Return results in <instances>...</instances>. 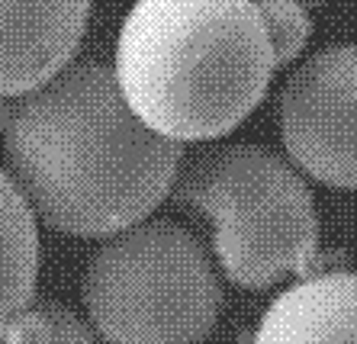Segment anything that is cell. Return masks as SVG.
<instances>
[{"instance_id": "obj_12", "label": "cell", "mask_w": 357, "mask_h": 344, "mask_svg": "<svg viewBox=\"0 0 357 344\" xmlns=\"http://www.w3.org/2000/svg\"><path fill=\"white\" fill-rule=\"evenodd\" d=\"M3 109H7V97H0V119H3Z\"/></svg>"}, {"instance_id": "obj_6", "label": "cell", "mask_w": 357, "mask_h": 344, "mask_svg": "<svg viewBox=\"0 0 357 344\" xmlns=\"http://www.w3.org/2000/svg\"><path fill=\"white\" fill-rule=\"evenodd\" d=\"M93 0H0V97L49 81L77 55Z\"/></svg>"}, {"instance_id": "obj_11", "label": "cell", "mask_w": 357, "mask_h": 344, "mask_svg": "<svg viewBox=\"0 0 357 344\" xmlns=\"http://www.w3.org/2000/svg\"><path fill=\"white\" fill-rule=\"evenodd\" d=\"M299 3H306V7H319V3H325V0H299Z\"/></svg>"}, {"instance_id": "obj_5", "label": "cell", "mask_w": 357, "mask_h": 344, "mask_svg": "<svg viewBox=\"0 0 357 344\" xmlns=\"http://www.w3.org/2000/svg\"><path fill=\"white\" fill-rule=\"evenodd\" d=\"M277 126L303 174L357 190V45H328L293 68L280 87Z\"/></svg>"}, {"instance_id": "obj_10", "label": "cell", "mask_w": 357, "mask_h": 344, "mask_svg": "<svg viewBox=\"0 0 357 344\" xmlns=\"http://www.w3.org/2000/svg\"><path fill=\"white\" fill-rule=\"evenodd\" d=\"M255 7L264 23L267 42L274 52V65L283 68L296 61L306 49L309 36H312V19H309V7L299 0H255Z\"/></svg>"}, {"instance_id": "obj_7", "label": "cell", "mask_w": 357, "mask_h": 344, "mask_svg": "<svg viewBox=\"0 0 357 344\" xmlns=\"http://www.w3.org/2000/svg\"><path fill=\"white\" fill-rule=\"evenodd\" d=\"M255 341H357V274H312L287 286L261 315Z\"/></svg>"}, {"instance_id": "obj_8", "label": "cell", "mask_w": 357, "mask_h": 344, "mask_svg": "<svg viewBox=\"0 0 357 344\" xmlns=\"http://www.w3.org/2000/svg\"><path fill=\"white\" fill-rule=\"evenodd\" d=\"M36 212L10 171L0 168V335L7 322L36 296L39 228Z\"/></svg>"}, {"instance_id": "obj_3", "label": "cell", "mask_w": 357, "mask_h": 344, "mask_svg": "<svg viewBox=\"0 0 357 344\" xmlns=\"http://www.w3.org/2000/svg\"><path fill=\"white\" fill-rule=\"evenodd\" d=\"M167 196L213 226V254L235 286L264 290L316 264V200L303 171L277 151L209 145L181 161Z\"/></svg>"}, {"instance_id": "obj_2", "label": "cell", "mask_w": 357, "mask_h": 344, "mask_svg": "<svg viewBox=\"0 0 357 344\" xmlns=\"http://www.w3.org/2000/svg\"><path fill=\"white\" fill-rule=\"evenodd\" d=\"M274 71L255 0H135L116 36L126 103L181 145L241 126Z\"/></svg>"}, {"instance_id": "obj_9", "label": "cell", "mask_w": 357, "mask_h": 344, "mask_svg": "<svg viewBox=\"0 0 357 344\" xmlns=\"http://www.w3.org/2000/svg\"><path fill=\"white\" fill-rule=\"evenodd\" d=\"M3 341H93L91 322H84L61 302L52 299H29L23 309L7 322Z\"/></svg>"}, {"instance_id": "obj_1", "label": "cell", "mask_w": 357, "mask_h": 344, "mask_svg": "<svg viewBox=\"0 0 357 344\" xmlns=\"http://www.w3.org/2000/svg\"><path fill=\"white\" fill-rule=\"evenodd\" d=\"M0 135L36 219L77 238L151 216L183 161V145L151 129L97 58H71L39 87L7 97Z\"/></svg>"}, {"instance_id": "obj_4", "label": "cell", "mask_w": 357, "mask_h": 344, "mask_svg": "<svg viewBox=\"0 0 357 344\" xmlns=\"http://www.w3.org/2000/svg\"><path fill=\"white\" fill-rule=\"evenodd\" d=\"M81 299L97 338L183 344L216 328L222 283L193 232L145 216L103 235L84 267Z\"/></svg>"}]
</instances>
